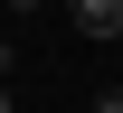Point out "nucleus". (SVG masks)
<instances>
[{
	"mask_svg": "<svg viewBox=\"0 0 123 113\" xmlns=\"http://www.w3.org/2000/svg\"><path fill=\"white\" fill-rule=\"evenodd\" d=\"M95 113H123V85H114V94H95Z\"/></svg>",
	"mask_w": 123,
	"mask_h": 113,
	"instance_id": "nucleus-2",
	"label": "nucleus"
},
{
	"mask_svg": "<svg viewBox=\"0 0 123 113\" xmlns=\"http://www.w3.org/2000/svg\"><path fill=\"white\" fill-rule=\"evenodd\" d=\"M0 113H19V94H10V75H0Z\"/></svg>",
	"mask_w": 123,
	"mask_h": 113,
	"instance_id": "nucleus-3",
	"label": "nucleus"
},
{
	"mask_svg": "<svg viewBox=\"0 0 123 113\" xmlns=\"http://www.w3.org/2000/svg\"><path fill=\"white\" fill-rule=\"evenodd\" d=\"M66 19L85 38H123V0H66Z\"/></svg>",
	"mask_w": 123,
	"mask_h": 113,
	"instance_id": "nucleus-1",
	"label": "nucleus"
},
{
	"mask_svg": "<svg viewBox=\"0 0 123 113\" xmlns=\"http://www.w3.org/2000/svg\"><path fill=\"white\" fill-rule=\"evenodd\" d=\"M10 10H47V0H10Z\"/></svg>",
	"mask_w": 123,
	"mask_h": 113,
	"instance_id": "nucleus-4",
	"label": "nucleus"
}]
</instances>
